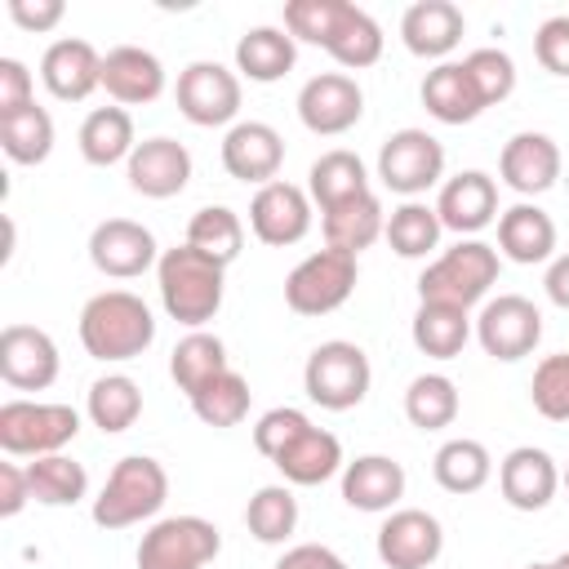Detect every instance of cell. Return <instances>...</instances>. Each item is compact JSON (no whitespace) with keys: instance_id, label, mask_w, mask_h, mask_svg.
Masks as SVG:
<instances>
[{"instance_id":"obj_1","label":"cell","mask_w":569,"mask_h":569,"mask_svg":"<svg viewBox=\"0 0 569 569\" xmlns=\"http://www.w3.org/2000/svg\"><path fill=\"white\" fill-rule=\"evenodd\" d=\"M156 320L151 307L129 289L93 293L80 311V342L93 360H133L151 347Z\"/></svg>"},{"instance_id":"obj_2","label":"cell","mask_w":569,"mask_h":569,"mask_svg":"<svg viewBox=\"0 0 569 569\" xmlns=\"http://www.w3.org/2000/svg\"><path fill=\"white\" fill-rule=\"evenodd\" d=\"M222 262L204 258L191 244H173L160 253L156 262V280H160V302L178 325H204L218 316L222 307Z\"/></svg>"},{"instance_id":"obj_3","label":"cell","mask_w":569,"mask_h":569,"mask_svg":"<svg viewBox=\"0 0 569 569\" xmlns=\"http://www.w3.org/2000/svg\"><path fill=\"white\" fill-rule=\"evenodd\" d=\"M169 498V476L156 458H142V453H129L111 467L102 493L93 498V520L102 529H124V525H138L147 516H156Z\"/></svg>"},{"instance_id":"obj_4","label":"cell","mask_w":569,"mask_h":569,"mask_svg":"<svg viewBox=\"0 0 569 569\" xmlns=\"http://www.w3.org/2000/svg\"><path fill=\"white\" fill-rule=\"evenodd\" d=\"M493 280H498V249L485 240H458L418 276V298L467 311L489 293Z\"/></svg>"},{"instance_id":"obj_5","label":"cell","mask_w":569,"mask_h":569,"mask_svg":"<svg viewBox=\"0 0 569 569\" xmlns=\"http://www.w3.org/2000/svg\"><path fill=\"white\" fill-rule=\"evenodd\" d=\"M369 356L356 347V342H320L311 356H307V369H302V387L307 396L320 405V409H356L369 391Z\"/></svg>"},{"instance_id":"obj_6","label":"cell","mask_w":569,"mask_h":569,"mask_svg":"<svg viewBox=\"0 0 569 569\" xmlns=\"http://www.w3.org/2000/svg\"><path fill=\"white\" fill-rule=\"evenodd\" d=\"M80 431V413L71 405H40V400H4L0 405V449L4 453H58Z\"/></svg>"},{"instance_id":"obj_7","label":"cell","mask_w":569,"mask_h":569,"mask_svg":"<svg viewBox=\"0 0 569 569\" xmlns=\"http://www.w3.org/2000/svg\"><path fill=\"white\" fill-rule=\"evenodd\" d=\"M356 289V253H342V249H320L311 258H302L289 280H284V302L298 311V316H329L338 311Z\"/></svg>"},{"instance_id":"obj_8","label":"cell","mask_w":569,"mask_h":569,"mask_svg":"<svg viewBox=\"0 0 569 569\" xmlns=\"http://www.w3.org/2000/svg\"><path fill=\"white\" fill-rule=\"evenodd\" d=\"M222 551V533L204 516L156 520L138 542V569H204Z\"/></svg>"},{"instance_id":"obj_9","label":"cell","mask_w":569,"mask_h":569,"mask_svg":"<svg viewBox=\"0 0 569 569\" xmlns=\"http://www.w3.org/2000/svg\"><path fill=\"white\" fill-rule=\"evenodd\" d=\"M440 173H445V147L427 129H396L378 151V178L400 196H418L436 187Z\"/></svg>"},{"instance_id":"obj_10","label":"cell","mask_w":569,"mask_h":569,"mask_svg":"<svg viewBox=\"0 0 569 569\" xmlns=\"http://www.w3.org/2000/svg\"><path fill=\"white\" fill-rule=\"evenodd\" d=\"M476 338H480L485 356L511 365V360H520V356H529V351L538 347V338H542V316H538V307H533L529 298L502 293V298H489V302H485V311H480V320H476Z\"/></svg>"},{"instance_id":"obj_11","label":"cell","mask_w":569,"mask_h":569,"mask_svg":"<svg viewBox=\"0 0 569 569\" xmlns=\"http://www.w3.org/2000/svg\"><path fill=\"white\" fill-rule=\"evenodd\" d=\"M178 111L200 129L236 120V111H240V76L227 71L222 62H191L178 76Z\"/></svg>"},{"instance_id":"obj_12","label":"cell","mask_w":569,"mask_h":569,"mask_svg":"<svg viewBox=\"0 0 569 569\" xmlns=\"http://www.w3.org/2000/svg\"><path fill=\"white\" fill-rule=\"evenodd\" d=\"M89 262L102 271V276H116V280H133L142 276L156 258V236L133 222V218H107L93 227L89 236Z\"/></svg>"},{"instance_id":"obj_13","label":"cell","mask_w":569,"mask_h":569,"mask_svg":"<svg viewBox=\"0 0 569 569\" xmlns=\"http://www.w3.org/2000/svg\"><path fill=\"white\" fill-rule=\"evenodd\" d=\"M0 378L18 391H44L58 378V347L36 325L0 329Z\"/></svg>"},{"instance_id":"obj_14","label":"cell","mask_w":569,"mask_h":569,"mask_svg":"<svg viewBox=\"0 0 569 569\" xmlns=\"http://www.w3.org/2000/svg\"><path fill=\"white\" fill-rule=\"evenodd\" d=\"M365 111V93L342 71H320L298 93V116L311 133H347Z\"/></svg>"},{"instance_id":"obj_15","label":"cell","mask_w":569,"mask_h":569,"mask_svg":"<svg viewBox=\"0 0 569 569\" xmlns=\"http://www.w3.org/2000/svg\"><path fill=\"white\" fill-rule=\"evenodd\" d=\"M249 227H253V236L262 244H276V249L298 244L311 231V200H307V191L293 187V182H280V178L258 187V196L249 204Z\"/></svg>"},{"instance_id":"obj_16","label":"cell","mask_w":569,"mask_h":569,"mask_svg":"<svg viewBox=\"0 0 569 569\" xmlns=\"http://www.w3.org/2000/svg\"><path fill=\"white\" fill-rule=\"evenodd\" d=\"M440 547H445L440 520L418 507L391 511L378 529V560L387 569H427L440 556Z\"/></svg>"},{"instance_id":"obj_17","label":"cell","mask_w":569,"mask_h":569,"mask_svg":"<svg viewBox=\"0 0 569 569\" xmlns=\"http://www.w3.org/2000/svg\"><path fill=\"white\" fill-rule=\"evenodd\" d=\"M280 164H284V142H280V133L271 124L240 120V124L227 129V138H222V169L231 178L267 187V182H276Z\"/></svg>"},{"instance_id":"obj_18","label":"cell","mask_w":569,"mask_h":569,"mask_svg":"<svg viewBox=\"0 0 569 569\" xmlns=\"http://www.w3.org/2000/svg\"><path fill=\"white\" fill-rule=\"evenodd\" d=\"M40 76H44L53 98L80 102L102 84V53L89 40H76V36L53 40L44 49V58H40Z\"/></svg>"},{"instance_id":"obj_19","label":"cell","mask_w":569,"mask_h":569,"mask_svg":"<svg viewBox=\"0 0 569 569\" xmlns=\"http://www.w3.org/2000/svg\"><path fill=\"white\" fill-rule=\"evenodd\" d=\"M498 173H502V182L511 191L538 196V191L556 187V178H560V147L547 133L525 129V133L507 138V147L498 156Z\"/></svg>"},{"instance_id":"obj_20","label":"cell","mask_w":569,"mask_h":569,"mask_svg":"<svg viewBox=\"0 0 569 569\" xmlns=\"http://www.w3.org/2000/svg\"><path fill=\"white\" fill-rule=\"evenodd\" d=\"M187 178H191V156L173 138H147L129 156V187L138 196L169 200V196H178L187 187Z\"/></svg>"},{"instance_id":"obj_21","label":"cell","mask_w":569,"mask_h":569,"mask_svg":"<svg viewBox=\"0 0 569 569\" xmlns=\"http://www.w3.org/2000/svg\"><path fill=\"white\" fill-rule=\"evenodd\" d=\"M436 213H440V227H449V231H458V236H471V231L489 227V222L498 218V187H493V178L480 173V169L453 173V178L440 187Z\"/></svg>"},{"instance_id":"obj_22","label":"cell","mask_w":569,"mask_h":569,"mask_svg":"<svg viewBox=\"0 0 569 569\" xmlns=\"http://www.w3.org/2000/svg\"><path fill=\"white\" fill-rule=\"evenodd\" d=\"M556 485H560V471H556L551 453L533 449V445L511 449L498 467V489L516 511H542L556 498Z\"/></svg>"},{"instance_id":"obj_23","label":"cell","mask_w":569,"mask_h":569,"mask_svg":"<svg viewBox=\"0 0 569 569\" xmlns=\"http://www.w3.org/2000/svg\"><path fill=\"white\" fill-rule=\"evenodd\" d=\"M102 89L124 107L156 102L164 93V67L138 44H116L111 53H102Z\"/></svg>"},{"instance_id":"obj_24","label":"cell","mask_w":569,"mask_h":569,"mask_svg":"<svg viewBox=\"0 0 569 569\" xmlns=\"http://www.w3.org/2000/svg\"><path fill=\"white\" fill-rule=\"evenodd\" d=\"M462 31H467V18L453 0H418L400 18L405 49L418 58H445L449 49H458Z\"/></svg>"},{"instance_id":"obj_25","label":"cell","mask_w":569,"mask_h":569,"mask_svg":"<svg viewBox=\"0 0 569 569\" xmlns=\"http://www.w3.org/2000/svg\"><path fill=\"white\" fill-rule=\"evenodd\" d=\"M405 493V467L387 453H365L342 467V498L356 511H391Z\"/></svg>"},{"instance_id":"obj_26","label":"cell","mask_w":569,"mask_h":569,"mask_svg":"<svg viewBox=\"0 0 569 569\" xmlns=\"http://www.w3.org/2000/svg\"><path fill=\"white\" fill-rule=\"evenodd\" d=\"M498 249L511 258V262H547L551 249H556V222L538 209V204H511L498 213Z\"/></svg>"},{"instance_id":"obj_27","label":"cell","mask_w":569,"mask_h":569,"mask_svg":"<svg viewBox=\"0 0 569 569\" xmlns=\"http://www.w3.org/2000/svg\"><path fill=\"white\" fill-rule=\"evenodd\" d=\"M422 107L440 124H467V120H476L485 111V102H480V93H476V84H471L462 62H440V67H431L422 76Z\"/></svg>"},{"instance_id":"obj_28","label":"cell","mask_w":569,"mask_h":569,"mask_svg":"<svg viewBox=\"0 0 569 569\" xmlns=\"http://www.w3.org/2000/svg\"><path fill=\"white\" fill-rule=\"evenodd\" d=\"M320 227H325V244H329V249L360 253V249H369V244L387 231V218H382L378 196L365 191V196H356V200H342V204L325 209Z\"/></svg>"},{"instance_id":"obj_29","label":"cell","mask_w":569,"mask_h":569,"mask_svg":"<svg viewBox=\"0 0 569 569\" xmlns=\"http://www.w3.org/2000/svg\"><path fill=\"white\" fill-rule=\"evenodd\" d=\"M293 58H298V49H293V36L284 27H249L236 40V67H240V76H249L258 84L289 76Z\"/></svg>"},{"instance_id":"obj_30","label":"cell","mask_w":569,"mask_h":569,"mask_svg":"<svg viewBox=\"0 0 569 569\" xmlns=\"http://www.w3.org/2000/svg\"><path fill=\"white\" fill-rule=\"evenodd\" d=\"M276 467H280V476H284L289 485H320V480H329V476L342 467V445H338L333 431L307 427V431L276 458Z\"/></svg>"},{"instance_id":"obj_31","label":"cell","mask_w":569,"mask_h":569,"mask_svg":"<svg viewBox=\"0 0 569 569\" xmlns=\"http://www.w3.org/2000/svg\"><path fill=\"white\" fill-rule=\"evenodd\" d=\"M307 178H311L307 191H311V200L320 204V213L333 209V204H342V200H356V196L369 191L365 160H360L356 151H342V147H338V151H325V156L311 164Z\"/></svg>"},{"instance_id":"obj_32","label":"cell","mask_w":569,"mask_h":569,"mask_svg":"<svg viewBox=\"0 0 569 569\" xmlns=\"http://www.w3.org/2000/svg\"><path fill=\"white\" fill-rule=\"evenodd\" d=\"M471 338V320L462 307L445 302H418L413 311V347L431 360H453Z\"/></svg>"},{"instance_id":"obj_33","label":"cell","mask_w":569,"mask_h":569,"mask_svg":"<svg viewBox=\"0 0 569 569\" xmlns=\"http://www.w3.org/2000/svg\"><path fill=\"white\" fill-rule=\"evenodd\" d=\"M133 120H129V111L124 107H98V111H89L84 116V124H80V156L89 160V164H116V160H124V156H133Z\"/></svg>"},{"instance_id":"obj_34","label":"cell","mask_w":569,"mask_h":569,"mask_svg":"<svg viewBox=\"0 0 569 569\" xmlns=\"http://www.w3.org/2000/svg\"><path fill=\"white\" fill-rule=\"evenodd\" d=\"M231 365H227V347H222V338L218 333H187L178 347H173V356H169V373H173V382H178V391H187V400L204 387V382H213L218 373H227Z\"/></svg>"},{"instance_id":"obj_35","label":"cell","mask_w":569,"mask_h":569,"mask_svg":"<svg viewBox=\"0 0 569 569\" xmlns=\"http://www.w3.org/2000/svg\"><path fill=\"white\" fill-rule=\"evenodd\" d=\"M187 244L227 267V262H236L240 249H244V222H240V213L227 209V204H204V209H196L191 222H187Z\"/></svg>"},{"instance_id":"obj_36","label":"cell","mask_w":569,"mask_h":569,"mask_svg":"<svg viewBox=\"0 0 569 569\" xmlns=\"http://www.w3.org/2000/svg\"><path fill=\"white\" fill-rule=\"evenodd\" d=\"M431 467H436L440 489H449V493H476V489H485L489 476H493L489 449H485L480 440H467V436L445 440V445L436 449V462H431Z\"/></svg>"},{"instance_id":"obj_37","label":"cell","mask_w":569,"mask_h":569,"mask_svg":"<svg viewBox=\"0 0 569 569\" xmlns=\"http://www.w3.org/2000/svg\"><path fill=\"white\" fill-rule=\"evenodd\" d=\"M342 67H351V71H360V67H373L378 58H382V27L360 9V4H342V13H338V27H333V36H329V44H325Z\"/></svg>"},{"instance_id":"obj_38","label":"cell","mask_w":569,"mask_h":569,"mask_svg":"<svg viewBox=\"0 0 569 569\" xmlns=\"http://www.w3.org/2000/svg\"><path fill=\"white\" fill-rule=\"evenodd\" d=\"M0 147L13 164H40L53 151V116L36 102L13 116H0Z\"/></svg>"},{"instance_id":"obj_39","label":"cell","mask_w":569,"mask_h":569,"mask_svg":"<svg viewBox=\"0 0 569 569\" xmlns=\"http://www.w3.org/2000/svg\"><path fill=\"white\" fill-rule=\"evenodd\" d=\"M138 413H142V391H138L133 378L107 373V378H98V382L89 387V418H93V427H102L107 436L129 431V427L138 422Z\"/></svg>"},{"instance_id":"obj_40","label":"cell","mask_w":569,"mask_h":569,"mask_svg":"<svg viewBox=\"0 0 569 569\" xmlns=\"http://www.w3.org/2000/svg\"><path fill=\"white\" fill-rule=\"evenodd\" d=\"M27 480H31V498L44 502V507H71V502H80L84 489H89L84 467H80L76 458H67V453H44V458H36V462L27 467Z\"/></svg>"},{"instance_id":"obj_41","label":"cell","mask_w":569,"mask_h":569,"mask_svg":"<svg viewBox=\"0 0 569 569\" xmlns=\"http://www.w3.org/2000/svg\"><path fill=\"white\" fill-rule=\"evenodd\" d=\"M440 213H436V204H422V200H405L400 209H391V218H387V244L400 253V258H427L431 249H436V240H440Z\"/></svg>"},{"instance_id":"obj_42","label":"cell","mask_w":569,"mask_h":569,"mask_svg":"<svg viewBox=\"0 0 569 569\" xmlns=\"http://www.w3.org/2000/svg\"><path fill=\"white\" fill-rule=\"evenodd\" d=\"M405 418L418 431H440L458 418V387L445 373H422L405 391Z\"/></svg>"},{"instance_id":"obj_43","label":"cell","mask_w":569,"mask_h":569,"mask_svg":"<svg viewBox=\"0 0 569 569\" xmlns=\"http://www.w3.org/2000/svg\"><path fill=\"white\" fill-rule=\"evenodd\" d=\"M244 525L258 542H284L298 529V498L289 485H262L249 507H244Z\"/></svg>"},{"instance_id":"obj_44","label":"cell","mask_w":569,"mask_h":569,"mask_svg":"<svg viewBox=\"0 0 569 569\" xmlns=\"http://www.w3.org/2000/svg\"><path fill=\"white\" fill-rule=\"evenodd\" d=\"M191 409L204 427H236L249 413V382L236 369H227L191 396Z\"/></svg>"},{"instance_id":"obj_45","label":"cell","mask_w":569,"mask_h":569,"mask_svg":"<svg viewBox=\"0 0 569 569\" xmlns=\"http://www.w3.org/2000/svg\"><path fill=\"white\" fill-rule=\"evenodd\" d=\"M529 396H533V409H538L542 418L569 422V351H556V356H547V360L533 369Z\"/></svg>"},{"instance_id":"obj_46","label":"cell","mask_w":569,"mask_h":569,"mask_svg":"<svg viewBox=\"0 0 569 569\" xmlns=\"http://www.w3.org/2000/svg\"><path fill=\"white\" fill-rule=\"evenodd\" d=\"M462 67H467V76H471V84H476V93H480L485 107L511 98V89H516V62L502 49H471L462 58Z\"/></svg>"},{"instance_id":"obj_47","label":"cell","mask_w":569,"mask_h":569,"mask_svg":"<svg viewBox=\"0 0 569 569\" xmlns=\"http://www.w3.org/2000/svg\"><path fill=\"white\" fill-rule=\"evenodd\" d=\"M347 0H289L284 4V31L293 40H307V44H329L333 27H338V13H342Z\"/></svg>"},{"instance_id":"obj_48","label":"cell","mask_w":569,"mask_h":569,"mask_svg":"<svg viewBox=\"0 0 569 569\" xmlns=\"http://www.w3.org/2000/svg\"><path fill=\"white\" fill-rule=\"evenodd\" d=\"M311 427V418L302 413V409H289V405H280V409H267L262 418H258V427H253V445H258V453L262 458H280L302 431Z\"/></svg>"},{"instance_id":"obj_49","label":"cell","mask_w":569,"mask_h":569,"mask_svg":"<svg viewBox=\"0 0 569 569\" xmlns=\"http://www.w3.org/2000/svg\"><path fill=\"white\" fill-rule=\"evenodd\" d=\"M533 53L551 76H569V13H556L538 27L533 36Z\"/></svg>"},{"instance_id":"obj_50","label":"cell","mask_w":569,"mask_h":569,"mask_svg":"<svg viewBox=\"0 0 569 569\" xmlns=\"http://www.w3.org/2000/svg\"><path fill=\"white\" fill-rule=\"evenodd\" d=\"M31 102V71L18 58H0V116H13Z\"/></svg>"},{"instance_id":"obj_51","label":"cell","mask_w":569,"mask_h":569,"mask_svg":"<svg viewBox=\"0 0 569 569\" xmlns=\"http://www.w3.org/2000/svg\"><path fill=\"white\" fill-rule=\"evenodd\" d=\"M67 4L62 0H9V18L22 31H53L62 22Z\"/></svg>"},{"instance_id":"obj_52","label":"cell","mask_w":569,"mask_h":569,"mask_svg":"<svg viewBox=\"0 0 569 569\" xmlns=\"http://www.w3.org/2000/svg\"><path fill=\"white\" fill-rule=\"evenodd\" d=\"M27 502H31V480H27V467L0 462V516H18Z\"/></svg>"},{"instance_id":"obj_53","label":"cell","mask_w":569,"mask_h":569,"mask_svg":"<svg viewBox=\"0 0 569 569\" xmlns=\"http://www.w3.org/2000/svg\"><path fill=\"white\" fill-rule=\"evenodd\" d=\"M276 569H347V560L338 551L320 547V542H302V547H289L276 560Z\"/></svg>"},{"instance_id":"obj_54","label":"cell","mask_w":569,"mask_h":569,"mask_svg":"<svg viewBox=\"0 0 569 569\" xmlns=\"http://www.w3.org/2000/svg\"><path fill=\"white\" fill-rule=\"evenodd\" d=\"M547 298L556 302V307H565L569 311V253H560V258H551V267H547Z\"/></svg>"},{"instance_id":"obj_55","label":"cell","mask_w":569,"mask_h":569,"mask_svg":"<svg viewBox=\"0 0 569 569\" xmlns=\"http://www.w3.org/2000/svg\"><path fill=\"white\" fill-rule=\"evenodd\" d=\"M551 569H569V551H560V556L551 560Z\"/></svg>"},{"instance_id":"obj_56","label":"cell","mask_w":569,"mask_h":569,"mask_svg":"<svg viewBox=\"0 0 569 569\" xmlns=\"http://www.w3.org/2000/svg\"><path fill=\"white\" fill-rule=\"evenodd\" d=\"M525 569H551V560H547V565H525Z\"/></svg>"},{"instance_id":"obj_57","label":"cell","mask_w":569,"mask_h":569,"mask_svg":"<svg viewBox=\"0 0 569 569\" xmlns=\"http://www.w3.org/2000/svg\"><path fill=\"white\" fill-rule=\"evenodd\" d=\"M560 480H565V489H569V467H565V476H560Z\"/></svg>"}]
</instances>
